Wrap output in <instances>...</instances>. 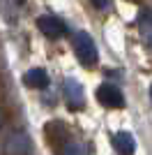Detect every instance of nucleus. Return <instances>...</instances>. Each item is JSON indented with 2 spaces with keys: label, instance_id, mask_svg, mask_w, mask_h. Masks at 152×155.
Returning <instances> with one entry per match:
<instances>
[{
  "label": "nucleus",
  "instance_id": "0eeeda50",
  "mask_svg": "<svg viewBox=\"0 0 152 155\" xmlns=\"http://www.w3.org/2000/svg\"><path fill=\"white\" fill-rule=\"evenodd\" d=\"M113 148L118 150V153H134L136 150V139H134L131 132H115L113 134Z\"/></svg>",
  "mask_w": 152,
  "mask_h": 155
},
{
  "label": "nucleus",
  "instance_id": "6e6552de",
  "mask_svg": "<svg viewBox=\"0 0 152 155\" xmlns=\"http://www.w3.org/2000/svg\"><path fill=\"white\" fill-rule=\"evenodd\" d=\"M23 84L28 86V88H44L46 84H49V77H46V72L44 70H30V72H25V77H23Z\"/></svg>",
  "mask_w": 152,
  "mask_h": 155
},
{
  "label": "nucleus",
  "instance_id": "39448f33",
  "mask_svg": "<svg viewBox=\"0 0 152 155\" xmlns=\"http://www.w3.org/2000/svg\"><path fill=\"white\" fill-rule=\"evenodd\" d=\"M65 100L69 104L71 109H81L83 104H85V95H83V86L76 81V79H65Z\"/></svg>",
  "mask_w": 152,
  "mask_h": 155
},
{
  "label": "nucleus",
  "instance_id": "423d86ee",
  "mask_svg": "<svg viewBox=\"0 0 152 155\" xmlns=\"http://www.w3.org/2000/svg\"><path fill=\"white\" fill-rule=\"evenodd\" d=\"M138 32H141V39L147 49H152V12L150 9H143L138 14Z\"/></svg>",
  "mask_w": 152,
  "mask_h": 155
},
{
  "label": "nucleus",
  "instance_id": "9d476101",
  "mask_svg": "<svg viewBox=\"0 0 152 155\" xmlns=\"http://www.w3.org/2000/svg\"><path fill=\"white\" fill-rule=\"evenodd\" d=\"M90 2H92L97 9H106V5H108V0H90Z\"/></svg>",
  "mask_w": 152,
  "mask_h": 155
},
{
  "label": "nucleus",
  "instance_id": "f8f14e48",
  "mask_svg": "<svg viewBox=\"0 0 152 155\" xmlns=\"http://www.w3.org/2000/svg\"><path fill=\"white\" fill-rule=\"evenodd\" d=\"M150 100H152V86H150Z\"/></svg>",
  "mask_w": 152,
  "mask_h": 155
},
{
  "label": "nucleus",
  "instance_id": "9b49d317",
  "mask_svg": "<svg viewBox=\"0 0 152 155\" xmlns=\"http://www.w3.org/2000/svg\"><path fill=\"white\" fill-rule=\"evenodd\" d=\"M5 123V114H2V109H0V125Z\"/></svg>",
  "mask_w": 152,
  "mask_h": 155
},
{
  "label": "nucleus",
  "instance_id": "7ed1b4c3",
  "mask_svg": "<svg viewBox=\"0 0 152 155\" xmlns=\"http://www.w3.org/2000/svg\"><path fill=\"white\" fill-rule=\"evenodd\" d=\"M2 150H5L7 155H9V153H30V150H32V141H30V137L25 134V132L16 130V132H12V134L5 139Z\"/></svg>",
  "mask_w": 152,
  "mask_h": 155
},
{
  "label": "nucleus",
  "instance_id": "20e7f679",
  "mask_svg": "<svg viewBox=\"0 0 152 155\" xmlns=\"http://www.w3.org/2000/svg\"><path fill=\"white\" fill-rule=\"evenodd\" d=\"M37 28L42 30V35H46L49 39H60L65 32H67V26H65L58 16H39Z\"/></svg>",
  "mask_w": 152,
  "mask_h": 155
},
{
  "label": "nucleus",
  "instance_id": "f03ea898",
  "mask_svg": "<svg viewBox=\"0 0 152 155\" xmlns=\"http://www.w3.org/2000/svg\"><path fill=\"white\" fill-rule=\"evenodd\" d=\"M97 100H99L104 107H108V109H122V107H125V95H122V91L113 84L99 86V88H97Z\"/></svg>",
  "mask_w": 152,
  "mask_h": 155
},
{
  "label": "nucleus",
  "instance_id": "1a4fd4ad",
  "mask_svg": "<svg viewBox=\"0 0 152 155\" xmlns=\"http://www.w3.org/2000/svg\"><path fill=\"white\" fill-rule=\"evenodd\" d=\"M62 150H65V153H85V150H88V146H78V143H67Z\"/></svg>",
  "mask_w": 152,
  "mask_h": 155
},
{
  "label": "nucleus",
  "instance_id": "f257e3e1",
  "mask_svg": "<svg viewBox=\"0 0 152 155\" xmlns=\"http://www.w3.org/2000/svg\"><path fill=\"white\" fill-rule=\"evenodd\" d=\"M71 44H74V51H76V58L81 60L85 67H95L97 60H99V53H97V46H95V39L90 37L88 32H74L71 35Z\"/></svg>",
  "mask_w": 152,
  "mask_h": 155
}]
</instances>
